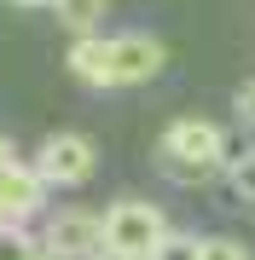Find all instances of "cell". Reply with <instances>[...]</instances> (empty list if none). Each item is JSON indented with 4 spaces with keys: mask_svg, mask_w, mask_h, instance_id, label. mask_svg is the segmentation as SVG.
Masks as SVG:
<instances>
[{
    "mask_svg": "<svg viewBox=\"0 0 255 260\" xmlns=\"http://www.w3.org/2000/svg\"><path fill=\"white\" fill-rule=\"evenodd\" d=\"M168 64L157 35H76L70 41V75L87 87H145Z\"/></svg>",
    "mask_w": 255,
    "mask_h": 260,
    "instance_id": "1",
    "label": "cell"
},
{
    "mask_svg": "<svg viewBox=\"0 0 255 260\" xmlns=\"http://www.w3.org/2000/svg\"><path fill=\"white\" fill-rule=\"evenodd\" d=\"M162 162L180 185H209L215 174H226V133L203 116H180L162 133Z\"/></svg>",
    "mask_w": 255,
    "mask_h": 260,
    "instance_id": "2",
    "label": "cell"
},
{
    "mask_svg": "<svg viewBox=\"0 0 255 260\" xmlns=\"http://www.w3.org/2000/svg\"><path fill=\"white\" fill-rule=\"evenodd\" d=\"M168 237V214L145 197H122V203L104 208V249H122V254H139L151 260V249Z\"/></svg>",
    "mask_w": 255,
    "mask_h": 260,
    "instance_id": "3",
    "label": "cell"
},
{
    "mask_svg": "<svg viewBox=\"0 0 255 260\" xmlns=\"http://www.w3.org/2000/svg\"><path fill=\"white\" fill-rule=\"evenodd\" d=\"M47 260H93L104 249V208H64L47 220Z\"/></svg>",
    "mask_w": 255,
    "mask_h": 260,
    "instance_id": "4",
    "label": "cell"
},
{
    "mask_svg": "<svg viewBox=\"0 0 255 260\" xmlns=\"http://www.w3.org/2000/svg\"><path fill=\"white\" fill-rule=\"evenodd\" d=\"M35 168L47 185H87L99 168V145L87 133H52L47 145L35 150Z\"/></svg>",
    "mask_w": 255,
    "mask_h": 260,
    "instance_id": "5",
    "label": "cell"
},
{
    "mask_svg": "<svg viewBox=\"0 0 255 260\" xmlns=\"http://www.w3.org/2000/svg\"><path fill=\"white\" fill-rule=\"evenodd\" d=\"M0 203H6L12 220H23V214H35L47 203V179H41L35 162H12L6 174H0Z\"/></svg>",
    "mask_w": 255,
    "mask_h": 260,
    "instance_id": "6",
    "label": "cell"
},
{
    "mask_svg": "<svg viewBox=\"0 0 255 260\" xmlns=\"http://www.w3.org/2000/svg\"><path fill=\"white\" fill-rule=\"evenodd\" d=\"M58 23L70 29V35H93V29L104 23V12H110V0H58Z\"/></svg>",
    "mask_w": 255,
    "mask_h": 260,
    "instance_id": "7",
    "label": "cell"
},
{
    "mask_svg": "<svg viewBox=\"0 0 255 260\" xmlns=\"http://www.w3.org/2000/svg\"><path fill=\"white\" fill-rule=\"evenodd\" d=\"M0 260H47V243L29 237L18 220H6L0 225Z\"/></svg>",
    "mask_w": 255,
    "mask_h": 260,
    "instance_id": "8",
    "label": "cell"
},
{
    "mask_svg": "<svg viewBox=\"0 0 255 260\" xmlns=\"http://www.w3.org/2000/svg\"><path fill=\"white\" fill-rule=\"evenodd\" d=\"M151 260H203V237H191V232H168L151 249Z\"/></svg>",
    "mask_w": 255,
    "mask_h": 260,
    "instance_id": "9",
    "label": "cell"
},
{
    "mask_svg": "<svg viewBox=\"0 0 255 260\" xmlns=\"http://www.w3.org/2000/svg\"><path fill=\"white\" fill-rule=\"evenodd\" d=\"M226 185L244 197V203H255V150H238L226 162Z\"/></svg>",
    "mask_w": 255,
    "mask_h": 260,
    "instance_id": "10",
    "label": "cell"
},
{
    "mask_svg": "<svg viewBox=\"0 0 255 260\" xmlns=\"http://www.w3.org/2000/svg\"><path fill=\"white\" fill-rule=\"evenodd\" d=\"M203 260H249V249L238 237H203Z\"/></svg>",
    "mask_w": 255,
    "mask_h": 260,
    "instance_id": "11",
    "label": "cell"
},
{
    "mask_svg": "<svg viewBox=\"0 0 255 260\" xmlns=\"http://www.w3.org/2000/svg\"><path fill=\"white\" fill-rule=\"evenodd\" d=\"M232 116L244 121V127H255V81H244V87L232 93Z\"/></svg>",
    "mask_w": 255,
    "mask_h": 260,
    "instance_id": "12",
    "label": "cell"
},
{
    "mask_svg": "<svg viewBox=\"0 0 255 260\" xmlns=\"http://www.w3.org/2000/svg\"><path fill=\"white\" fill-rule=\"evenodd\" d=\"M12 162H18V156H12V139H6V133H0V174H6Z\"/></svg>",
    "mask_w": 255,
    "mask_h": 260,
    "instance_id": "13",
    "label": "cell"
},
{
    "mask_svg": "<svg viewBox=\"0 0 255 260\" xmlns=\"http://www.w3.org/2000/svg\"><path fill=\"white\" fill-rule=\"evenodd\" d=\"M93 260H139V254H122V249H99Z\"/></svg>",
    "mask_w": 255,
    "mask_h": 260,
    "instance_id": "14",
    "label": "cell"
},
{
    "mask_svg": "<svg viewBox=\"0 0 255 260\" xmlns=\"http://www.w3.org/2000/svg\"><path fill=\"white\" fill-rule=\"evenodd\" d=\"M18 6H58V0H18Z\"/></svg>",
    "mask_w": 255,
    "mask_h": 260,
    "instance_id": "15",
    "label": "cell"
},
{
    "mask_svg": "<svg viewBox=\"0 0 255 260\" xmlns=\"http://www.w3.org/2000/svg\"><path fill=\"white\" fill-rule=\"evenodd\" d=\"M6 220H12V214H6V203H0V225H6Z\"/></svg>",
    "mask_w": 255,
    "mask_h": 260,
    "instance_id": "16",
    "label": "cell"
}]
</instances>
